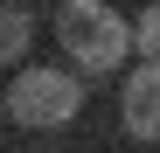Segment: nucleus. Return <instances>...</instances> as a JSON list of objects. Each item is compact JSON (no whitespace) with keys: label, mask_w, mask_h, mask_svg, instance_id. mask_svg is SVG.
<instances>
[{"label":"nucleus","mask_w":160,"mask_h":153,"mask_svg":"<svg viewBox=\"0 0 160 153\" xmlns=\"http://www.w3.org/2000/svg\"><path fill=\"white\" fill-rule=\"evenodd\" d=\"M56 49L84 70V76H112L139 56L132 42V21L112 0H56Z\"/></svg>","instance_id":"obj_1"},{"label":"nucleus","mask_w":160,"mask_h":153,"mask_svg":"<svg viewBox=\"0 0 160 153\" xmlns=\"http://www.w3.org/2000/svg\"><path fill=\"white\" fill-rule=\"evenodd\" d=\"M0 105H7L14 125H28V132H63V125L84 111V70L70 56L63 63H21Z\"/></svg>","instance_id":"obj_2"},{"label":"nucleus","mask_w":160,"mask_h":153,"mask_svg":"<svg viewBox=\"0 0 160 153\" xmlns=\"http://www.w3.org/2000/svg\"><path fill=\"white\" fill-rule=\"evenodd\" d=\"M118 118H125V139L153 146L160 139V56H132L118 76Z\"/></svg>","instance_id":"obj_3"},{"label":"nucleus","mask_w":160,"mask_h":153,"mask_svg":"<svg viewBox=\"0 0 160 153\" xmlns=\"http://www.w3.org/2000/svg\"><path fill=\"white\" fill-rule=\"evenodd\" d=\"M35 42V7L28 0H0V70H21Z\"/></svg>","instance_id":"obj_4"},{"label":"nucleus","mask_w":160,"mask_h":153,"mask_svg":"<svg viewBox=\"0 0 160 153\" xmlns=\"http://www.w3.org/2000/svg\"><path fill=\"white\" fill-rule=\"evenodd\" d=\"M132 42H139V56H160V0H146L132 14Z\"/></svg>","instance_id":"obj_5"},{"label":"nucleus","mask_w":160,"mask_h":153,"mask_svg":"<svg viewBox=\"0 0 160 153\" xmlns=\"http://www.w3.org/2000/svg\"><path fill=\"white\" fill-rule=\"evenodd\" d=\"M28 7H42V0H28Z\"/></svg>","instance_id":"obj_6"}]
</instances>
